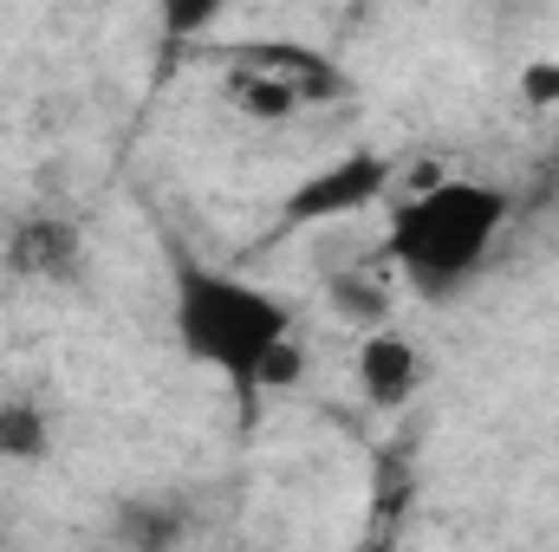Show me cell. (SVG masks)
<instances>
[{
    "mask_svg": "<svg viewBox=\"0 0 559 552\" xmlns=\"http://www.w3.org/2000/svg\"><path fill=\"white\" fill-rule=\"evenodd\" d=\"M46 455H52V416H46V404H33V397H0V461L33 468V461H46Z\"/></svg>",
    "mask_w": 559,
    "mask_h": 552,
    "instance_id": "10",
    "label": "cell"
},
{
    "mask_svg": "<svg viewBox=\"0 0 559 552\" xmlns=\"http://www.w3.org/2000/svg\"><path fill=\"white\" fill-rule=\"evenodd\" d=\"M411 494H417V468H411V455L404 448H384L378 455V468H371V507H378V520L391 514H404L411 507Z\"/></svg>",
    "mask_w": 559,
    "mask_h": 552,
    "instance_id": "11",
    "label": "cell"
},
{
    "mask_svg": "<svg viewBox=\"0 0 559 552\" xmlns=\"http://www.w3.org/2000/svg\"><path fill=\"white\" fill-rule=\"evenodd\" d=\"M228 59H254V65L280 72L286 85H299V98H306V105H325V98H338V92H345L338 65H332L325 52H312V46H293V39H254V46H235Z\"/></svg>",
    "mask_w": 559,
    "mask_h": 552,
    "instance_id": "6",
    "label": "cell"
},
{
    "mask_svg": "<svg viewBox=\"0 0 559 552\" xmlns=\"http://www.w3.org/2000/svg\"><path fill=\"white\" fill-rule=\"evenodd\" d=\"M508 215H514L508 189L475 182V176H436V182L411 189L391 208V221H384V261H391V274H404L417 292L449 299L455 286H468V279L481 274V261L495 254Z\"/></svg>",
    "mask_w": 559,
    "mask_h": 552,
    "instance_id": "2",
    "label": "cell"
},
{
    "mask_svg": "<svg viewBox=\"0 0 559 552\" xmlns=\"http://www.w3.org/2000/svg\"><path fill=\"white\" fill-rule=\"evenodd\" d=\"M169 332H176V351L189 364L215 371L254 410L261 404V358L293 332V312L267 286L169 248Z\"/></svg>",
    "mask_w": 559,
    "mask_h": 552,
    "instance_id": "1",
    "label": "cell"
},
{
    "mask_svg": "<svg viewBox=\"0 0 559 552\" xmlns=\"http://www.w3.org/2000/svg\"><path fill=\"white\" fill-rule=\"evenodd\" d=\"M299 371H306V345L286 332L274 351L261 358V397H274V391H293V384H299Z\"/></svg>",
    "mask_w": 559,
    "mask_h": 552,
    "instance_id": "13",
    "label": "cell"
},
{
    "mask_svg": "<svg viewBox=\"0 0 559 552\" xmlns=\"http://www.w3.org/2000/svg\"><path fill=\"white\" fill-rule=\"evenodd\" d=\"M521 105H527V111H554L559 105V59L521 65Z\"/></svg>",
    "mask_w": 559,
    "mask_h": 552,
    "instance_id": "14",
    "label": "cell"
},
{
    "mask_svg": "<svg viewBox=\"0 0 559 552\" xmlns=\"http://www.w3.org/2000/svg\"><path fill=\"white\" fill-rule=\"evenodd\" d=\"M423 384V358L417 338H404L397 325H371L358 338V391L371 410H404Z\"/></svg>",
    "mask_w": 559,
    "mask_h": 552,
    "instance_id": "5",
    "label": "cell"
},
{
    "mask_svg": "<svg viewBox=\"0 0 559 552\" xmlns=\"http://www.w3.org/2000/svg\"><path fill=\"white\" fill-rule=\"evenodd\" d=\"M391 189H397V156H384V149H345L338 163H325V169H312V176H299L286 189L280 228H293V235L299 228H332L345 215H365Z\"/></svg>",
    "mask_w": 559,
    "mask_h": 552,
    "instance_id": "3",
    "label": "cell"
},
{
    "mask_svg": "<svg viewBox=\"0 0 559 552\" xmlns=\"http://www.w3.org/2000/svg\"><path fill=\"white\" fill-rule=\"evenodd\" d=\"M554 163H559V143H554Z\"/></svg>",
    "mask_w": 559,
    "mask_h": 552,
    "instance_id": "15",
    "label": "cell"
},
{
    "mask_svg": "<svg viewBox=\"0 0 559 552\" xmlns=\"http://www.w3.org/2000/svg\"><path fill=\"white\" fill-rule=\"evenodd\" d=\"M79 254H85V241H79V221H66V215H20L0 241V267L33 286H66L79 274Z\"/></svg>",
    "mask_w": 559,
    "mask_h": 552,
    "instance_id": "4",
    "label": "cell"
},
{
    "mask_svg": "<svg viewBox=\"0 0 559 552\" xmlns=\"http://www.w3.org/2000/svg\"><path fill=\"white\" fill-rule=\"evenodd\" d=\"M222 98H228V105H235V111H241L248 124H286V118H299V111H306L299 85H286L280 72L254 65V59H228Z\"/></svg>",
    "mask_w": 559,
    "mask_h": 552,
    "instance_id": "7",
    "label": "cell"
},
{
    "mask_svg": "<svg viewBox=\"0 0 559 552\" xmlns=\"http://www.w3.org/2000/svg\"><path fill=\"white\" fill-rule=\"evenodd\" d=\"M325 305L371 332V325H391V261H358V267H332L325 274Z\"/></svg>",
    "mask_w": 559,
    "mask_h": 552,
    "instance_id": "8",
    "label": "cell"
},
{
    "mask_svg": "<svg viewBox=\"0 0 559 552\" xmlns=\"http://www.w3.org/2000/svg\"><path fill=\"white\" fill-rule=\"evenodd\" d=\"M228 7L235 0H156V26H163V39H202Z\"/></svg>",
    "mask_w": 559,
    "mask_h": 552,
    "instance_id": "12",
    "label": "cell"
},
{
    "mask_svg": "<svg viewBox=\"0 0 559 552\" xmlns=\"http://www.w3.org/2000/svg\"><path fill=\"white\" fill-rule=\"evenodd\" d=\"M111 533L138 552H163L189 533V514H182V501H118Z\"/></svg>",
    "mask_w": 559,
    "mask_h": 552,
    "instance_id": "9",
    "label": "cell"
}]
</instances>
